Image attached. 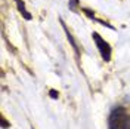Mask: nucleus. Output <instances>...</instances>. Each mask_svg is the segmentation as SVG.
I'll return each mask as SVG.
<instances>
[{"label":"nucleus","mask_w":130,"mask_h":129,"mask_svg":"<svg viewBox=\"0 0 130 129\" xmlns=\"http://www.w3.org/2000/svg\"><path fill=\"white\" fill-rule=\"evenodd\" d=\"M61 22H62V27H64L65 33H67V37H68V40L71 42V45H73V48H74V50H75V54L78 55V52H80V50H78V46H77V43H75V40H74V37L71 36V33L68 31V28H67V25L64 24V21H62V19H61Z\"/></svg>","instance_id":"7ed1b4c3"},{"label":"nucleus","mask_w":130,"mask_h":129,"mask_svg":"<svg viewBox=\"0 0 130 129\" xmlns=\"http://www.w3.org/2000/svg\"><path fill=\"white\" fill-rule=\"evenodd\" d=\"M92 37H93V40H95V43H96V46H98V49H99L102 58H104L105 61H111V48H109V45H108L98 33H93Z\"/></svg>","instance_id":"f03ea898"},{"label":"nucleus","mask_w":130,"mask_h":129,"mask_svg":"<svg viewBox=\"0 0 130 129\" xmlns=\"http://www.w3.org/2000/svg\"><path fill=\"white\" fill-rule=\"evenodd\" d=\"M2 128H9V123L5 119H2Z\"/></svg>","instance_id":"423d86ee"},{"label":"nucleus","mask_w":130,"mask_h":129,"mask_svg":"<svg viewBox=\"0 0 130 129\" xmlns=\"http://www.w3.org/2000/svg\"><path fill=\"white\" fill-rule=\"evenodd\" d=\"M49 94H50V97L53 98V99H58V97H59V94H58V92L55 91V89H52V91H50Z\"/></svg>","instance_id":"39448f33"},{"label":"nucleus","mask_w":130,"mask_h":129,"mask_svg":"<svg viewBox=\"0 0 130 129\" xmlns=\"http://www.w3.org/2000/svg\"><path fill=\"white\" fill-rule=\"evenodd\" d=\"M77 5H78V0H70V9L71 10H77Z\"/></svg>","instance_id":"20e7f679"},{"label":"nucleus","mask_w":130,"mask_h":129,"mask_svg":"<svg viewBox=\"0 0 130 129\" xmlns=\"http://www.w3.org/2000/svg\"><path fill=\"white\" fill-rule=\"evenodd\" d=\"M108 126L109 129H130V116L123 107H117L108 117Z\"/></svg>","instance_id":"f257e3e1"}]
</instances>
